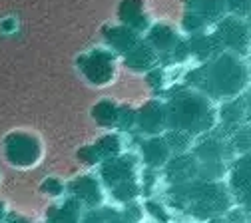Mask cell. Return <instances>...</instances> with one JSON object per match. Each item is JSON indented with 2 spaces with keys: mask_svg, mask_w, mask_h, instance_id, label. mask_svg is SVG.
<instances>
[{
  "mask_svg": "<svg viewBox=\"0 0 251 223\" xmlns=\"http://www.w3.org/2000/svg\"><path fill=\"white\" fill-rule=\"evenodd\" d=\"M190 44V56L198 58L200 62H207L211 58H215L217 54L224 52V46L219 44V40L213 36V32H201V34L192 36V40L187 42Z\"/></svg>",
  "mask_w": 251,
  "mask_h": 223,
  "instance_id": "cell-17",
  "label": "cell"
},
{
  "mask_svg": "<svg viewBox=\"0 0 251 223\" xmlns=\"http://www.w3.org/2000/svg\"><path fill=\"white\" fill-rule=\"evenodd\" d=\"M162 179L166 181V185H181L192 179L200 177V166L198 159L194 157L192 151L185 153H176L170 157V162L164 166V170L160 172Z\"/></svg>",
  "mask_w": 251,
  "mask_h": 223,
  "instance_id": "cell-12",
  "label": "cell"
},
{
  "mask_svg": "<svg viewBox=\"0 0 251 223\" xmlns=\"http://www.w3.org/2000/svg\"><path fill=\"white\" fill-rule=\"evenodd\" d=\"M20 223H26V221H20Z\"/></svg>",
  "mask_w": 251,
  "mask_h": 223,
  "instance_id": "cell-35",
  "label": "cell"
},
{
  "mask_svg": "<svg viewBox=\"0 0 251 223\" xmlns=\"http://www.w3.org/2000/svg\"><path fill=\"white\" fill-rule=\"evenodd\" d=\"M138 157L142 162V168L162 172L164 166L170 162V157H172V149H170L164 134L142 138L140 146H138Z\"/></svg>",
  "mask_w": 251,
  "mask_h": 223,
  "instance_id": "cell-13",
  "label": "cell"
},
{
  "mask_svg": "<svg viewBox=\"0 0 251 223\" xmlns=\"http://www.w3.org/2000/svg\"><path fill=\"white\" fill-rule=\"evenodd\" d=\"M142 138L162 136L168 130V114L164 100H150L140 110H136V127Z\"/></svg>",
  "mask_w": 251,
  "mask_h": 223,
  "instance_id": "cell-9",
  "label": "cell"
},
{
  "mask_svg": "<svg viewBox=\"0 0 251 223\" xmlns=\"http://www.w3.org/2000/svg\"><path fill=\"white\" fill-rule=\"evenodd\" d=\"M118 114H120V106L114 104L112 100H102L96 108H94V120L104 127H116Z\"/></svg>",
  "mask_w": 251,
  "mask_h": 223,
  "instance_id": "cell-24",
  "label": "cell"
},
{
  "mask_svg": "<svg viewBox=\"0 0 251 223\" xmlns=\"http://www.w3.org/2000/svg\"><path fill=\"white\" fill-rule=\"evenodd\" d=\"M2 215H4V207H2V203H0V221H2Z\"/></svg>",
  "mask_w": 251,
  "mask_h": 223,
  "instance_id": "cell-32",
  "label": "cell"
},
{
  "mask_svg": "<svg viewBox=\"0 0 251 223\" xmlns=\"http://www.w3.org/2000/svg\"><path fill=\"white\" fill-rule=\"evenodd\" d=\"M116 127H118V130H122V132H132L136 127V110L128 108V106H120Z\"/></svg>",
  "mask_w": 251,
  "mask_h": 223,
  "instance_id": "cell-29",
  "label": "cell"
},
{
  "mask_svg": "<svg viewBox=\"0 0 251 223\" xmlns=\"http://www.w3.org/2000/svg\"><path fill=\"white\" fill-rule=\"evenodd\" d=\"M140 173L142 162L134 151H122L110 159H104L98 170V177L106 189V196L118 205L140 201Z\"/></svg>",
  "mask_w": 251,
  "mask_h": 223,
  "instance_id": "cell-4",
  "label": "cell"
},
{
  "mask_svg": "<svg viewBox=\"0 0 251 223\" xmlns=\"http://www.w3.org/2000/svg\"><path fill=\"white\" fill-rule=\"evenodd\" d=\"M92 148H94V151H96L100 164L104 162V159H110V157H114V155L124 151L122 149V138L118 134H106L104 138L98 140L96 146H92Z\"/></svg>",
  "mask_w": 251,
  "mask_h": 223,
  "instance_id": "cell-23",
  "label": "cell"
},
{
  "mask_svg": "<svg viewBox=\"0 0 251 223\" xmlns=\"http://www.w3.org/2000/svg\"><path fill=\"white\" fill-rule=\"evenodd\" d=\"M192 153L200 166V179H207V181L226 179L229 162L235 157L229 138L217 127L209 134L196 138L192 146Z\"/></svg>",
  "mask_w": 251,
  "mask_h": 223,
  "instance_id": "cell-5",
  "label": "cell"
},
{
  "mask_svg": "<svg viewBox=\"0 0 251 223\" xmlns=\"http://www.w3.org/2000/svg\"><path fill=\"white\" fill-rule=\"evenodd\" d=\"M185 86H192L203 92L215 104L239 98L251 88L249 60L239 54L224 50L215 58L201 62L200 68L187 74Z\"/></svg>",
  "mask_w": 251,
  "mask_h": 223,
  "instance_id": "cell-1",
  "label": "cell"
},
{
  "mask_svg": "<svg viewBox=\"0 0 251 223\" xmlns=\"http://www.w3.org/2000/svg\"><path fill=\"white\" fill-rule=\"evenodd\" d=\"M213 36L227 52L239 54L243 58H247L251 52V28L249 22L243 18L226 14L222 20L213 24Z\"/></svg>",
  "mask_w": 251,
  "mask_h": 223,
  "instance_id": "cell-7",
  "label": "cell"
},
{
  "mask_svg": "<svg viewBox=\"0 0 251 223\" xmlns=\"http://www.w3.org/2000/svg\"><path fill=\"white\" fill-rule=\"evenodd\" d=\"M140 32L128 28V26H116L112 30H108V42L112 44V48H116L120 54H128L138 42H140Z\"/></svg>",
  "mask_w": 251,
  "mask_h": 223,
  "instance_id": "cell-20",
  "label": "cell"
},
{
  "mask_svg": "<svg viewBox=\"0 0 251 223\" xmlns=\"http://www.w3.org/2000/svg\"><path fill=\"white\" fill-rule=\"evenodd\" d=\"M226 183L233 205L241 207L251 219V149L237 153L227 168Z\"/></svg>",
  "mask_w": 251,
  "mask_h": 223,
  "instance_id": "cell-6",
  "label": "cell"
},
{
  "mask_svg": "<svg viewBox=\"0 0 251 223\" xmlns=\"http://www.w3.org/2000/svg\"><path fill=\"white\" fill-rule=\"evenodd\" d=\"M158 52H155L146 40H140L128 54H124V62L132 72H144L148 74L150 70H153L158 66Z\"/></svg>",
  "mask_w": 251,
  "mask_h": 223,
  "instance_id": "cell-15",
  "label": "cell"
},
{
  "mask_svg": "<svg viewBox=\"0 0 251 223\" xmlns=\"http://www.w3.org/2000/svg\"><path fill=\"white\" fill-rule=\"evenodd\" d=\"M247 60H249V66H251V52H249V56H247Z\"/></svg>",
  "mask_w": 251,
  "mask_h": 223,
  "instance_id": "cell-33",
  "label": "cell"
},
{
  "mask_svg": "<svg viewBox=\"0 0 251 223\" xmlns=\"http://www.w3.org/2000/svg\"><path fill=\"white\" fill-rule=\"evenodd\" d=\"M249 223H251V221H249Z\"/></svg>",
  "mask_w": 251,
  "mask_h": 223,
  "instance_id": "cell-36",
  "label": "cell"
},
{
  "mask_svg": "<svg viewBox=\"0 0 251 223\" xmlns=\"http://www.w3.org/2000/svg\"><path fill=\"white\" fill-rule=\"evenodd\" d=\"M4 155L16 168H32L42 155V146L34 136L28 134H12L6 138Z\"/></svg>",
  "mask_w": 251,
  "mask_h": 223,
  "instance_id": "cell-8",
  "label": "cell"
},
{
  "mask_svg": "<svg viewBox=\"0 0 251 223\" xmlns=\"http://www.w3.org/2000/svg\"><path fill=\"white\" fill-rule=\"evenodd\" d=\"M68 191L74 199L80 201L86 209H96L106 203V189L98 175H80L74 181H70Z\"/></svg>",
  "mask_w": 251,
  "mask_h": 223,
  "instance_id": "cell-10",
  "label": "cell"
},
{
  "mask_svg": "<svg viewBox=\"0 0 251 223\" xmlns=\"http://www.w3.org/2000/svg\"><path fill=\"white\" fill-rule=\"evenodd\" d=\"M146 42L158 52V56H172V52L176 50V46L181 42L177 32L168 26V24H155L151 28H148V36Z\"/></svg>",
  "mask_w": 251,
  "mask_h": 223,
  "instance_id": "cell-16",
  "label": "cell"
},
{
  "mask_svg": "<svg viewBox=\"0 0 251 223\" xmlns=\"http://www.w3.org/2000/svg\"><path fill=\"white\" fill-rule=\"evenodd\" d=\"M164 138L172 149V155L176 153H185V151H192V146L196 142V138H192L190 134L179 132V130H166Z\"/></svg>",
  "mask_w": 251,
  "mask_h": 223,
  "instance_id": "cell-26",
  "label": "cell"
},
{
  "mask_svg": "<svg viewBox=\"0 0 251 223\" xmlns=\"http://www.w3.org/2000/svg\"><path fill=\"white\" fill-rule=\"evenodd\" d=\"M80 223H130L128 217L124 215L122 207H112V205H102L96 209H90L86 215H82Z\"/></svg>",
  "mask_w": 251,
  "mask_h": 223,
  "instance_id": "cell-22",
  "label": "cell"
},
{
  "mask_svg": "<svg viewBox=\"0 0 251 223\" xmlns=\"http://www.w3.org/2000/svg\"><path fill=\"white\" fill-rule=\"evenodd\" d=\"M226 4V12L229 16H237V18H251V0H224Z\"/></svg>",
  "mask_w": 251,
  "mask_h": 223,
  "instance_id": "cell-27",
  "label": "cell"
},
{
  "mask_svg": "<svg viewBox=\"0 0 251 223\" xmlns=\"http://www.w3.org/2000/svg\"><path fill=\"white\" fill-rule=\"evenodd\" d=\"M187 6L192 12H198L201 18H205L209 24L219 22L227 14L224 0H187Z\"/></svg>",
  "mask_w": 251,
  "mask_h": 223,
  "instance_id": "cell-21",
  "label": "cell"
},
{
  "mask_svg": "<svg viewBox=\"0 0 251 223\" xmlns=\"http://www.w3.org/2000/svg\"><path fill=\"white\" fill-rule=\"evenodd\" d=\"M144 211L150 215L153 223H170L172 221V209L164 203V199H155V198H146L144 201Z\"/></svg>",
  "mask_w": 251,
  "mask_h": 223,
  "instance_id": "cell-25",
  "label": "cell"
},
{
  "mask_svg": "<svg viewBox=\"0 0 251 223\" xmlns=\"http://www.w3.org/2000/svg\"><path fill=\"white\" fill-rule=\"evenodd\" d=\"M82 215H84V207L80 205L78 199L70 196L48 213V223H80Z\"/></svg>",
  "mask_w": 251,
  "mask_h": 223,
  "instance_id": "cell-19",
  "label": "cell"
},
{
  "mask_svg": "<svg viewBox=\"0 0 251 223\" xmlns=\"http://www.w3.org/2000/svg\"><path fill=\"white\" fill-rule=\"evenodd\" d=\"M120 18L124 22V26H128L136 32H142L148 26V14L142 8L140 0H124L122 6H120Z\"/></svg>",
  "mask_w": 251,
  "mask_h": 223,
  "instance_id": "cell-18",
  "label": "cell"
},
{
  "mask_svg": "<svg viewBox=\"0 0 251 223\" xmlns=\"http://www.w3.org/2000/svg\"><path fill=\"white\" fill-rule=\"evenodd\" d=\"M205 26H209V22L205 18H201L198 12H192L187 10L185 16H183V28L187 32H192V34H201V32H205Z\"/></svg>",
  "mask_w": 251,
  "mask_h": 223,
  "instance_id": "cell-28",
  "label": "cell"
},
{
  "mask_svg": "<svg viewBox=\"0 0 251 223\" xmlns=\"http://www.w3.org/2000/svg\"><path fill=\"white\" fill-rule=\"evenodd\" d=\"M164 203L172 211L196 221H211L233 207L226 179L207 181L200 177L181 185H168L164 191Z\"/></svg>",
  "mask_w": 251,
  "mask_h": 223,
  "instance_id": "cell-2",
  "label": "cell"
},
{
  "mask_svg": "<svg viewBox=\"0 0 251 223\" xmlns=\"http://www.w3.org/2000/svg\"><path fill=\"white\" fill-rule=\"evenodd\" d=\"M217 112H219V124L217 130H222L227 138L241 127L251 112V96L243 94L239 98H233L229 102H222L217 104Z\"/></svg>",
  "mask_w": 251,
  "mask_h": 223,
  "instance_id": "cell-11",
  "label": "cell"
},
{
  "mask_svg": "<svg viewBox=\"0 0 251 223\" xmlns=\"http://www.w3.org/2000/svg\"><path fill=\"white\" fill-rule=\"evenodd\" d=\"M245 125H247L249 130H251V112H249V116H247V120H245Z\"/></svg>",
  "mask_w": 251,
  "mask_h": 223,
  "instance_id": "cell-31",
  "label": "cell"
},
{
  "mask_svg": "<svg viewBox=\"0 0 251 223\" xmlns=\"http://www.w3.org/2000/svg\"><path fill=\"white\" fill-rule=\"evenodd\" d=\"M166 102L168 130H179L200 138L213 132L219 124L217 104L192 86H181L170 90Z\"/></svg>",
  "mask_w": 251,
  "mask_h": 223,
  "instance_id": "cell-3",
  "label": "cell"
},
{
  "mask_svg": "<svg viewBox=\"0 0 251 223\" xmlns=\"http://www.w3.org/2000/svg\"><path fill=\"white\" fill-rule=\"evenodd\" d=\"M249 28H251V18H249Z\"/></svg>",
  "mask_w": 251,
  "mask_h": 223,
  "instance_id": "cell-34",
  "label": "cell"
},
{
  "mask_svg": "<svg viewBox=\"0 0 251 223\" xmlns=\"http://www.w3.org/2000/svg\"><path fill=\"white\" fill-rule=\"evenodd\" d=\"M42 189L46 191L50 198H60V196H62V191H64V185H62V181L56 179V177H48L46 183L42 185Z\"/></svg>",
  "mask_w": 251,
  "mask_h": 223,
  "instance_id": "cell-30",
  "label": "cell"
},
{
  "mask_svg": "<svg viewBox=\"0 0 251 223\" xmlns=\"http://www.w3.org/2000/svg\"><path fill=\"white\" fill-rule=\"evenodd\" d=\"M82 72L92 84L104 86L116 74V58L108 50H94L82 62Z\"/></svg>",
  "mask_w": 251,
  "mask_h": 223,
  "instance_id": "cell-14",
  "label": "cell"
}]
</instances>
